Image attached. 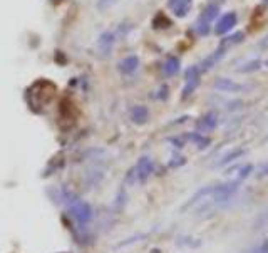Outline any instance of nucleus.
<instances>
[{
  "label": "nucleus",
  "instance_id": "nucleus-8",
  "mask_svg": "<svg viewBox=\"0 0 268 253\" xmlns=\"http://www.w3.org/2000/svg\"><path fill=\"white\" fill-rule=\"evenodd\" d=\"M114 46V35L112 32H104L99 37V52L102 55H109Z\"/></svg>",
  "mask_w": 268,
  "mask_h": 253
},
{
  "label": "nucleus",
  "instance_id": "nucleus-13",
  "mask_svg": "<svg viewBox=\"0 0 268 253\" xmlns=\"http://www.w3.org/2000/svg\"><path fill=\"white\" fill-rule=\"evenodd\" d=\"M224 49H226V47H223V46H222L218 50H216V52H213V55H210L208 59H204V62H203V70H208L210 67H213V64H216V62H218L220 59L223 57Z\"/></svg>",
  "mask_w": 268,
  "mask_h": 253
},
{
  "label": "nucleus",
  "instance_id": "nucleus-14",
  "mask_svg": "<svg viewBox=\"0 0 268 253\" xmlns=\"http://www.w3.org/2000/svg\"><path fill=\"white\" fill-rule=\"evenodd\" d=\"M153 25H155V29H166V27L171 25V21L166 17L164 14H157L155 17V21H153Z\"/></svg>",
  "mask_w": 268,
  "mask_h": 253
},
{
  "label": "nucleus",
  "instance_id": "nucleus-15",
  "mask_svg": "<svg viewBox=\"0 0 268 253\" xmlns=\"http://www.w3.org/2000/svg\"><path fill=\"white\" fill-rule=\"evenodd\" d=\"M190 139L193 141V143H196L198 144V148H206L208 144H210V139H206V138H203L201 134H191L190 136Z\"/></svg>",
  "mask_w": 268,
  "mask_h": 253
},
{
  "label": "nucleus",
  "instance_id": "nucleus-16",
  "mask_svg": "<svg viewBox=\"0 0 268 253\" xmlns=\"http://www.w3.org/2000/svg\"><path fill=\"white\" fill-rule=\"evenodd\" d=\"M116 2H117V0H99V2H97V9H99V10H108V9H111V7Z\"/></svg>",
  "mask_w": 268,
  "mask_h": 253
},
{
  "label": "nucleus",
  "instance_id": "nucleus-4",
  "mask_svg": "<svg viewBox=\"0 0 268 253\" xmlns=\"http://www.w3.org/2000/svg\"><path fill=\"white\" fill-rule=\"evenodd\" d=\"M236 21H238V19H236V14H233V12H230V14L223 15V17L218 21V23H216L215 32L218 34V35L228 34L236 25Z\"/></svg>",
  "mask_w": 268,
  "mask_h": 253
},
{
  "label": "nucleus",
  "instance_id": "nucleus-20",
  "mask_svg": "<svg viewBox=\"0 0 268 253\" xmlns=\"http://www.w3.org/2000/svg\"><path fill=\"white\" fill-rule=\"evenodd\" d=\"M265 253H268V252H267V250H265Z\"/></svg>",
  "mask_w": 268,
  "mask_h": 253
},
{
  "label": "nucleus",
  "instance_id": "nucleus-12",
  "mask_svg": "<svg viewBox=\"0 0 268 253\" xmlns=\"http://www.w3.org/2000/svg\"><path fill=\"white\" fill-rule=\"evenodd\" d=\"M164 74L166 76H175V74L179 72V59L178 57H169L164 64Z\"/></svg>",
  "mask_w": 268,
  "mask_h": 253
},
{
  "label": "nucleus",
  "instance_id": "nucleus-11",
  "mask_svg": "<svg viewBox=\"0 0 268 253\" xmlns=\"http://www.w3.org/2000/svg\"><path fill=\"white\" fill-rule=\"evenodd\" d=\"M215 88L216 89H222V91H228V92H233V91L242 89V86L235 84V82L230 81V79H218V81L215 82Z\"/></svg>",
  "mask_w": 268,
  "mask_h": 253
},
{
  "label": "nucleus",
  "instance_id": "nucleus-17",
  "mask_svg": "<svg viewBox=\"0 0 268 253\" xmlns=\"http://www.w3.org/2000/svg\"><path fill=\"white\" fill-rule=\"evenodd\" d=\"M151 253H159V250H153Z\"/></svg>",
  "mask_w": 268,
  "mask_h": 253
},
{
  "label": "nucleus",
  "instance_id": "nucleus-10",
  "mask_svg": "<svg viewBox=\"0 0 268 253\" xmlns=\"http://www.w3.org/2000/svg\"><path fill=\"white\" fill-rule=\"evenodd\" d=\"M131 117L136 124H144L149 117V111L146 109L144 106H136V108H133L131 111Z\"/></svg>",
  "mask_w": 268,
  "mask_h": 253
},
{
  "label": "nucleus",
  "instance_id": "nucleus-1",
  "mask_svg": "<svg viewBox=\"0 0 268 253\" xmlns=\"http://www.w3.org/2000/svg\"><path fill=\"white\" fill-rule=\"evenodd\" d=\"M216 15H218V5H208L203 14H201L198 23H196V30H198L201 35H206L210 32L211 22L215 21Z\"/></svg>",
  "mask_w": 268,
  "mask_h": 253
},
{
  "label": "nucleus",
  "instance_id": "nucleus-19",
  "mask_svg": "<svg viewBox=\"0 0 268 253\" xmlns=\"http://www.w3.org/2000/svg\"><path fill=\"white\" fill-rule=\"evenodd\" d=\"M267 66H268V61H267Z\"/></svg>",
  "mask_w": 268,
  "mask_h": 253
},
{
  "label": "nucleus",
  "instance_id": "nucleus-2",
  "mask_svg": "<svg viewBox=\"0 0 268 253\" xmlns=\"http://www.w3.org/2000/svg\"><path fill=\"white\" fill-rule=\"evenodd\" d=\"M70 213H72L74 218L82 225L88 223L90 220V207L81 200H74L72 203H70Z\"/></svg>",
  "mask_w": 268,
  "mask_h": 253
},
{
  "label": "nucleus",
  "instance_id": "nucleus-6",
  "mask_svg": "<svg viewBox=\"0 0 268 253\" xmlns=\"http://www.w3.org/2000/svg\"><path fill=\"white\" fill-rule=\"evenodd\" d=\"M169 9L175 12V15L178 17H184V15L190 12L191 5H193V0H169Z\"/></svg>",
  "mask_w": 268,
  "mask_h": 253
},
{
  "label": "nucleus",
  "instance_id": "nucleus-5",
  "mask_svg": "<svg viewBox=\"0 0 268 253\" xmlns=\"http://www.w3.org/2000/svg\"><path fill=\"white\" fill-rule=\"evenodd\" d=\"M153 169H155V164H153V161L149 160V158H141L137 166L134 168V173H136V178L139 181H146L149 178V175L153 173Z\"/></svg>",
  "mask_w": 268,
  "mask_h": 253
},
{
  "label": "nucleus",
  "instance_id": "nucleus-18",
  "mask_svg": "<svg viewBox=\"0 0 268 253\" xmlns=\"http://www.w3.org/2000/svg\"><path fill=\"white\" fill-rule=\"evenodd\" d=\"M263 2H265V3H267V5H268V0H263Z\"/></svg>",
  "mask_w": 268,
  "mask_h": 253
},
{
  "label": "nucleus",
  "instance_id": "nucleus-9",
  "mask_svg": "<svg viewBox=\"0 0 268 253\" xmlns=\"http://www.w3.org/2000/svg\"><path fill=\"white\" fill-rule=\"evenodd\" d=\"M215 126H216V116L213 113H208L201 117L200 122L196 124V128H198L200 131H211Z\"/></svg>",
  "mask_w": 268,
  "mask_h": 253
},
{
  "label": "nucleus",
  "instance_id": "nucleus-3",
  "mask_svg": "<svg viewBox=\"0 0 268 253\" xmlns=\"http://www.w3.org/2000/svg\"><path fill=\"white\" fill-rule=\"evenodd\" d=\"M200 84V69L198 67H190L186 70V86L183 89V97H188L190 94L198 88Z\"/></svg>",
  "mask_w": 268,
  "mask_h": 253
},
{
  "label": "nucleus",
  "instance_id": "nucleus-7",
  "mask_svg": "<svg viewBox=\"0 0 268 253\" xmlns=\"http://www.w3.org/2000/svg\"><path fill=\"white\" fill-rule=\"evenodd\" d=\"M137 67H139V59H137V55H129V57L123 59V61L119 62V70L123 74H126V76L136 72Z\"/></svg>",
  "mask_w": 268,
  "mask_h": 253
}]
</instances>
